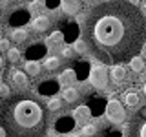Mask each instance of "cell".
Returning a JSON list of instances; mask_svg holds the SVG:
<instances>
[{
	"mask_svg": "<svg viewBox=\"0 0 146 137\" xmlns=\"http://www.w3.org/2000/svg\"><path fill=\"white\" fill-rule=\"evenodd\" d=\"M24 70H26V75L36 77V75H40V64L36 62V61H27L24 64Z\"/></svg>",
	"mask_w": 146,
	"mask_h": 137,
	"instance_id": "15",
	"label": "cell"
},
{
	"mask_svg": "<svg viewBox=\"0 0 146 137\" xmlns=\"http://www.w3.org/2000/svg\"><path fill=\"white\" fill-rule=\"evenodd\" d=\"M128 137H146V106L133 113L128 124Z\"/></svg>",
	"mask_w": 146,
	"mask_h": 137,
	"instance_id": "3",
	"label": "cell"
},
{
	"mask_svg": "<svg viewBox=\"0 0 146 137\" xmlns=\"http://www.w3.org/2000/svg\"><path fill=\"white\" fill-rule=\"evenodd\" d=\"M82 7V2H77V0H62L60 2V9L66 15H77Z\"/></svg>",
	"mask_w": 146,
	"mask_h": 137,
	"instance_id": "10",
	"label": "cell"
},
{
	"mask_svg": "<svg viewBox=\"0 0 146 137\" xmlns=\"http://www.w3.org/2000/svg\"><path fill=\"white\" fill-rule=\"evenodd\" d=\"M143 53H144V57H146V44H144V48H143Z\"/></svg>",
	"mask_w": 146,
	"mask_h": 137,
	"instance_id": "30",
	"label": "cell"
},
{
	"mask_svg": "<svg viewBox=\"0 0 146 137\" xmlns=\"http://www.w3.org/2000/svg\"><path fill=\"white\" fill-rule=\"evenodd\" d=\"M60 106H62V102H60V99H57V97L48 100V112H58Z\"/></svg>",
	"mask_w": 146,
	"mask_h": 137,
	"instance_id": "21",
	"label": "cell"
},
{
	"mask_svg": "<svg viewBox=\"0 0 146 137\" xmlns=\"http://www.w3.org/2000/svg\"><path fill=\"white\" fill-rule=\"evenodd\" d=\"M95 134H97V126H95V124L88 122L86 126H82V132H80V135H82V137H93Z\"/></svg>",
	"mask_w": 146,
	"mask_h": 137,
	"instance_id": "20",
	"label": "cell"
},
{
	"mask_svg": "<svg viewBox=\"0 0 146 137\" xmlns=\"http://www.w3.org/2000/svg\"><path fill=\"white\" fill-rule=\"evenodd\" d=\"M130 68H131V71H135V73H143L144 71V61H143V57H133L130 61Z\"/></svg>",
	"mask_w": 146,
	"mask_h": 137,
	"instance_id": "17",
	"label": "cell"
},
{
	"mask_svg": "<svg viewBox=\"0 0 146 137\" xmlns=\"http://www.w3.org/2000/svg\"><path fill=\"white\" fill-rule=\"evenodd\" d=\"M0 137H7V134H6V130H4V128H0Z\"/></svg>",
	"mask_w": 146,
	"mask_h": 137,
	"instance_id": "26",
	"label": "cell"
},
{
	"mask_svg": "<svg viewBox=\"0 0 146 137\" xmlns=\"http://www.w3.org/2000/svg\"><path fill=\"white\" fill-rule=\"evenodd\" d=\"M73 53H75V51H73V48H70V46H64V48H62V57L64 59H71Z\"/></svg>",
	"mask_w": 146,
	"mask_h": 137,
	"instance_id": "24",
	"label": "cell"
},
{
	"mask_svg": "<svg viewBox=\"0 0 146 137\" xmlns=\"http://www.w3.org/2000/svg\"><path fill=\"white\" fill-rule=\"evenodd\" d=\"M139 102H141V99H139V93H137L135 90L124 91V104H126V106L135 108V106H139Z\"/></svg>",
	"mask_w": 146,
	"mask_h": 137,
	"instance_id": "13",
	"label": "cell"
},
{
	"mask_svg": "<svg viewBox=\"0 0 146 137\" xmlns=\"http://www.w3.org/2000/svg\"><path fill=\"white\" fill-rule=\"evenodd\" d=\"M51 18L48 15H36L33 20H31V27H33V31L36 33H44V31H48L49 27H51Z\"/></svg>",
	"mask_w": 146,
	"mask_h": 137,
	"instance_id": "7",
	"label": "cell"
},
{
	"mask_svg": "<svg viewBox=\"0 0 146 137\" xmlns=\"http://www.w3.org/2000/svg\"><path fill=\"white\" fill-rule=\"evenodd\" d=\"M88 49L104 64H122L137 57L146 42V18L137 4L106 0L90 9L82 26Z\"/></svg>",
	"mask_w": 146,
	"mask_h": 137,
	"instance_id": "1",
	"label": "cell"
},
{
	"mask_svg": "<svg viewBox=\"0 0 146 137\" xmlns=\"http://www.w3.org/2000/svg\"><path fill=\"white\" fill-rule=\"evenodd\" d=\"M0 128L7 137H44L48 134V106L29 91H15L0 102Z\"/></svg>",
	"mask_w": 146,
	"mask_h": 137,
	"instance_id": "2",
	"label": "cell"
},
{
	"mask_svg": "<svg viewBox=\"0 0 146 137\" xmlns=\"http://www.w3.org/2000/svg\"><path fill=\"white\" fill-rule=\"evenodd\" d=\"M79 90L77 88H73V86H68V88H64L62 90V99L66 100V102H70V104H73V102H77L79 100Z\"/></svg>",
	"mask_w": 146,
	"mask_h": 137,
	"instance_id": "12",
	"label": "cell"
},
{
	"mask_svg": "<svg viewBox=\"0 0 146 137\" xmlns=\"http://www.w3.org/2000/svg\"><path fill=\"white\" fill-rule=\"evenodd\" d=\"M27 37H29V33H27V29H24V27H15V29L11 31V40L17 42V44L26 42Z\"/></svg>",
	"mask_w": 146,
	"mask_h": 137,
	"instance_id": "14",
	"label": "cell"
},
{
	"mask_svg": "<svg viewBox=\"0 0 146 137\" xmlns=\"http://www.w3.org/2000/svg\"><path fill=\"white\" fill-rule=\"evenodd\" d=\"M110 75H111V80L115 82V84H121V82L126 80V68L122 66V64H117V66L111 68Z\"/></svg>",
	"mask_w": 146,
	"mask_h": 137,
	"instance_id": "11",
	"label": "cell"
},
{
	"mask_svg": "<svg viewBox=\"0 0 146 137\" xmlns=\"http://www.w3.org/2000/svg\"><path fill=\"white\" fill-rule=\"evenodd\" d=\"M90 82L93 88L97 90H104L108 86V70L102 64H95L90 70Z\"/></svg>",
	"mask_w": 146,
	"mask_h": 137,
	"instance_id": "5",
	"label": "cell"
},
{
	"mask_svg": "<svg viewBox=\"0 0 146 137\" xmlns=\"http://www.w3.org/2000/svg\"><path fill=\"white\" fill-rule=\"evenodd\" d=\"M9 95H11V90H9V86H7V84H4V82H0V97L7 99Z\"/></svg>",
	"mask_w": 146,
	"mask_h": 137,
	"instance_id": "23",
	"label": "cell"
},
{
	"mask_svg": "<svg viewBox=\"0 0 146 137\" xmlns=\"http://www.w3.org/2000/svg\"><path fill=\"white\" fill-rule=\"evenodd\" d=\"M7 59H9V62H13V64L18 62V61H20V51H18L17 48H11L7 51Z\"/></svg>",
	"mask_w": 146,
	"mask_h": 137,
	"instance_id": "22",
	"label": "cell"
},
{
	"mask_svg": "<svg viewBox=\"0 0 146 137\" xmlns=\"http://www.w3.org/2000/svg\"><path fill=\"white\" fill-rule=\"evenodd\" d=\"M9 40L7 39H0V51H9Z\"/></svg>",
	"mask_w": 146,
	"mask_h": 137,
	"instance_id": "25",
	"label": "cell"
},
{
	"mask_svg": "<svg viewBox=\"0 0 146 137\" xmlns=\"http://www.w3.org/2000/svg\"><path fill=\"white\" fill-rule=\"evenodd\" d=\"M106 117L110 122H115V124H121L126 119V110L121 104V100L117 99H110L106 104Z\"/></svg>",
	"mask_w": 146,
	"mask_h": 137,
	"instance_id": "4",
	"label": "cell"
},
{
	"mask_svg": "<svg viewBox=\"0 0 146 137\" xmlns=\"http://www.w3.org/2000/svg\"><path fill=\"white\" fill-rule=\"evenodd\" d=\"M90 117H91V110L88 106H84V104L79 106L75 112H73V119H75V122H79V124H82V126L88 124Z\"/></svg>",
	"mask_w": 146,
	"mask_h": 137,
	"instance_id": "8",
	"label": "cell"
},
{
	"mask_svg": "<svg viewBox=\"0 0 146 137\" xmlns=\"http://www.w3.org/2000/svg\"><path fill=\"white\" fill-rule=\"evenodd\" d=\"M58 80H60L62 84H70V82L77 80V73H75V70H71V68L64 70V71L60 73V77H58Z\"/></svg>",
	"mask_w": 146,
	"mask_h": 137,
	"instance_id": "16",
	"label": "cell"
},
{
	"mask_svg": "<svg viewBox=\"0 0 146 137\" xmlns=\"http://www.w3.org/2000/svg\"><path fill=\"white\" fill-rule=\"evenodd\" d=\"M2 68H4V59L0 57V70H2Z\"/></svg>",
	"mask_w": 146,
	"mask_h": 137,
	"instance_id": "29",
	"label": "cell"
},
{
	"mask_svg": "<svg viewBox=\"0 0 146 137\" xmlns=\"http://www.w3.org/2000/svg\"><path fill=\"white\" fill-rule=\"evenodd\" d=\"M11 84H13V88L17 90V93L27 91V88H29V77L20 70H13L11 71Z\"/></svg>",
	"mask_w": 146,
	"mask_h": 137,
	"instance_id": "6",
	"label": "cell"
},
{
	"mask_svg": "<svg viewBox=\"0 0 146 137\" xmlns=\"http://www.w3.org/2000/svg\"><path fill=\"white\" fill-rule=\"evenodd\" d=\"M143 6H144V13H146V2H144V4H143Z\"/></svg>",
	"mask_w": 146,
	"mask_h": 137,
	"instance_id": "32",
	"label": "cell"
},
{
	"mask_svg": "<svg viewBox=\"0 0 146 137\" xmlns=\"http://www.w3.org/2000/svg\"><path fill=\"white\" fill-rule=\"evenodd\" d=\"M58 66H60V61H58V57H48L44 61V68L48 71H55L58 70Z\"/></svg>",
	"mask_w": 146,
	"mask_h": 137,
	"instance_id": "18",
	"label": "cell"
},
{
	"mask_svg": "<svg viewBox=\"0 0 146 137\" xmlns=\"http://www.w3.org/2000/svg\"><path fill=\"white\" fill-rule=\"evenodd\" d=\"M66 137H82V135H77V134H68Z\"/></svg>",
	"mask_w": 146,
	"mask_h": 137,
	"instance_id": "28",
	"label": "cell"
},
{
	"mask_svg": "<svg viewBox=\"0 0 146 137\" xmlns=\"http://www.w3.org/2000/svg\"><path fill=\"white\" fill-rule=\"evenodd\" d=\"M141 80H146V71H143V73H141Z\"/></svg>",
	"mask_w": 146,
	"mask_h": 137,
	"instance_id": "27",
	"label": "cell"
},
{
	"mask_svg": "<svg viewBox=\"0 0 146 137\" xmlns=\"http://www.w3.org/2000/svg\"><path fill=\"white\" fill-rule=\"evenodd\" d=\"M143 91H144V95H146V82H144V86H143Z\"/></svg>",
	"mask_w": 146,
	"mask_h": 137,
	"instance_id": "31",
	"label": "cell"
},
{
	"mask_svg": "<svg viewBox=\"0 0 146 137\" xmlns=\"http://www.w3.org/2000/svg\"><path fill=\"white\" fill-rule=\"evenodd\" d=\"M71 48H73V51H75V53H86V51H88V44H86L84 39H77L75 42H73Z\"/></svg>",
	"mask_w": 146,
	"mask_h": 137,
	"instance_id": "19",
	"label": "cell"
},
{
	"mask_svg": "<svg viewBox=\"0 0 146 137\" xmlns=\"http://www.w3.org/2000/svg\"><path fill=\"white\" fill-rule=\"evenodd\" d=\"M62 44H64V33L62 31H53V33L46 39V48L48 49H58Z\"/></svg>",
	"mask_w": 146,
	"mask_h": 137,
	"instance_id": "9",
	"label": "cell"
}]
</instances>
